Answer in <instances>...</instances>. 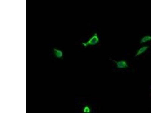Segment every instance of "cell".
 Here are the masks:
<instances>
[{
	"label": "cell",
	"instance_id": "6da1fadb",
	"mask_svg": "<svg viewBox=\"0 0 151 113\" xmlns=\"http://www.w3.org/2000/svg\"><path fill=\"white\" fill-rule=\"evenodd\" d=\"M99 38L98 34L95 33L89 39V40L86 42H83L82 45L84 47H87L89 46H93L97 44L99 42Z\"/></svg>",
	"mask_w": 151,
	"mask_h": 113
},
{
	"label": "cell",
	"instance_id": "7a4b0ae2",
	"mask_svg": "<svg viewBox=\"0 0 151 113\" xmlns=\"http://www.w3.org/2000/svg\"><path fill=\"white\" fill-rule=\"evenodd\" d=\"M116 63L117 67L119 69L126 68L128 67V65L126 61L120 60L117 61L113 60Z\"/></svg>",
	"mask_w": 151,
	"mask_h": 113
},
{
	"label": "cell",
	"instance_id": "3957f363",
	"mask_svg": "<svg viewBox=\"0 0 151 113\" xmlns=\"http://www.w3.org/2000/svg\"><path fill=\"white\" fill-rule=\"evenodd\" d=\"M149 48V46H144L140 48L137 50V53H136L135 56L137 57L141 55L143 53H145Z\"/></svg>",
	"mask_w": 151,
	"mask_h": 113
},
{
	"label": "cell",
	"instance_id": "277c9868",
	"mask_svg": "<svg viewBox=\"0 0 151 113\" xmlns=\"http://www.w3.org/2000/svg\"><path fill=\"white\" fill-rule=\"evenodd\" d=\"M54 54L55 56L57 58H61L63 57V53L62 50H58V49H53Z\"/></svg>",
	"mask_w": 151,
	"mask_h": 113
},
{
	"label": "cell",
	"instance_id": "5b68a950",
	"mask_svg": "<svg viewBox=\"0 0 151 113\" xmlns=\"http://www.w3.org/2000/svg\"><path fill=\"white\" fill-rule=\"evenodd\" d=\"M150 41H151V36H145L141 38V41H140V43L141 44Z\"/></svg>",
	"mask_w": 151,
	"mask_h": 113
},
{
	"label": "cell",
	"instance_id": "8992f818",
	"mask_svg": "<svg viewBox=\"0 0 151 113\" xmlns=\"http://www.w3.org/2000/svg\"><path fill=\"white\" fill-rule=\"evenodd\" d=\"M83 112L84 113H89L91 112V109L89 106H86L84 107Z\"/></svg>",
	"mask_w": 151,
	"mask_h": 113
}]
</instances>
